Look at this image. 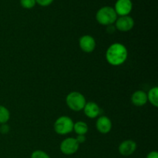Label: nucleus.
Wrapping results in <instances>:
<instances>
[{
	"label": "nucleus",
	"mask_w": 158,
	"mask_h": 158,
	"mask_svg": "<svg viewBox=\"0 0 158 158\" xmlns=\"http://www.w3.org/2000/svg\"><path fill=\"white\" fill-rule=\"evenodd\" d=\"M127 48L121 43H116L109 46L106 52V59L112 66H120L125 63L127 59Z\"/></svg>",
	"instance_id": "nucleus-1"
},
{
	"label": "nucleus",
	"mask_w": 158,
	"mask_h": 158,
	"mask_svg": "<svg viewBox=\"0 0 158 158\" xmlns=\"http://www.w3.org/2000/svg\"><path fill=\"white\" fill-rule=\"evenodd\" d=\"M80 144L73 137H68L64 139L60 143V151L65 155H72L77 152Z\"/></svg>",
	"instance_id": "nucleus-5"
},
{
	"label": "nucleus",
	"mask_w": 158,
	"mask_h": 158,
	"mask_svg": "<svg viewBox=\"0 0 158 158\" xmlns=\"http://www.w3.org/2000/svg\"><path fill=\"white\" fill-rule=\"evenodd\" d=\"M133 4L131 0H117L115 4V10L117 15L120 16L128 15L132 10Z\"/></svg>",
	"instance_id": "nucleus-7"
},
{
	"label": "nucleus",
	"mask_w": 158,
	"mask_h": 158,
	"mask_svg": "<svg viewBox=\"0 0 158 158\" xmlns=\"http://www.w3.org/2000/svg\"><path fill=\"white\" fill-rule=\"evenodd\" d=\"M53 2V0H35V2L41 6H48Z\"/></svg>",
	"instance_id": "nucleus-19"
},
{
	"label": "nucleus",
	"mask_w": 158,
	"mask_h": 158,
	"mask_svg": "<svg viewBox=\"0 0 158 158\" xmlns=\"http://www.w3.org/2000/svg\"><path fill=\"white\" fill-rule=\"evenodd\" d=\"M75 139L77 140V141L78 142L79 144H80V143H84V142L86 141V137H85V135H77V137H76Z\"/></svg>",
	"instance_id": "nucleus-20"
},
{
	"label": "nucleus",
	"mask_w": 158,
	"mask_h": 158,
	"mask_svg": "<svg viewBox=\"0 0 158 158\" xmlns=\"http://www.w3.org/2000/svg\"><path fill=\"white\" fill-rule=\"evenodd\" d=\"M35 0H20V4L25 9H32L35 6Z\"/></svg>",
	"instance_id": "nucleus-17"
},
{
	"label": "nucleus",
	"mask_w": 158,
	"mask_h": 158,
	"mask_svg": "<svg viewBox=\"0 0 158 158\" xmlns=\"http://www.w3.org/2000/svg\"><path fill=\"white\" fill-rule=\"evenodd\" d=\"M84 114L87 117L91 119H94L98 117L100 114V108L98 104L94 102H88L86 103L84 108Z\"/></svg>",
	"instance_id": "nucleus-11"
},
{
	"label": "nucleus",
	"mask_w": 158,
	"mask_h": 158,
	"mask_svg": "<svg viewBox=\"0 0 158 158\" xmlns=\"http://www.w3.org/2000/svg\"><path fill=\"white\" fill-rule=\"evenodd\" d=\"M146 158H158V153L157 151H151L147 155Z\"/></svg>",
	"instance_id": "nucleus-21"
},
{
	"label": "nucleus",
	"mask_w": 158,
	"mask_h": 158,
	"mask_svg": "<svg viewBox=\"0 0 158 158\" xmlns=\"http://www.w3.org/2000/svg\"><path fill=\"white\" fill-rule=\"evenodd\" d=\"M119 153L122 156L128 157L134 154L137 150V143L132 140H126L122 142L118 148Z\"/></svg>",
	"instance_id": "nucleus-8"
},
{
	"label": "nucleus",
	"mask_w": 158,
	"mask_h": 158,
	"mask_svg": "<svg viewBox=\"0 0 158 158\" xmlns=\"http://www.w3.org/2000/svg\"><path fill=\"white\" fill-rule=\"evenodd\" d=\"M97 21L103 26H110L116 22L117 15L114 8L110 6H104L100 8L96 15Z\"/></svg>",
	"instance_id": "nucleus-2"
},
{
	"label": "nucleus",
	"mask_w": 158,
	"mask_h": 158,
	"mask_svg": "<svg viewBox=\"0 0 158 158\" xmlns=\"http://www.w3.org/2000/svg\"><path fill=\"white\" fill-rule=\"evenodd\" d=\"M73 121L67 116H62L55 121L54 131L60 135H66L73 131Z\"/></svg>",
	"instance_id": "nucleus-4"
},
{
	"label": "nucleus",
	"mask_w": 158,
	"mask_h": 158,
	"mask_svg": "<svg viewBox=\"0 0 158 158\" xmlns=\"http://www.w3.org/2000/svg\"><path fill=\"white\" fill-rule=\"evenodd\" d=\"M80 47L83 52H92L96 48V41L93 36L84 35L80 39Z\"/></svg>",
	"instance_id": "nucleus-9"
},
{
	"label": "nucleus",
	"mask_w": 158,
	"mask_h": 158,
	"mask_svg": "<svg viewBox=\"0 0 158 158\" xmlns=\"http://www.w3.org/2000/svg\"><path fill=\"white\" fill-rule=\"evenodd\" d=\"M88 129V125L83 121H77L73 124V131L77 135H85Z\"/></svg>",
	"instance_id": "nucleus-13"
},
{
	"label": "nucleus",
	"mask_w": 158,
	"mask_h": 158,
	"mask_svg": "<svg viewBox=\"0 0 158 158\" xmlns=\"http://www.w3.org/2000/svg\"><path fill=\"white\" fill-rule=\"evenodd\" d=\"M96 127L101 134H108L112 129V122L106 116H101L97 119Z\"/></svg>",
	"instance_id": "nucleus-10"
},
{
	"label": "nucleus",
	"mask_w": 158,
	"mask_h": 158,
	"mask_svg": "<svg viewBox=\"0 0 158 158\" xmlns=\"http://www.w3.org/2000/svg\"><path fill=\"white\" fill-rule=\"evenodd\" d=\"M131 101L133 104L137 106H144L147 103L148 100V95L143 90H137L132 94L131 97Z\"/></svg>",
	"instance_id": "nucleus-12"
},
{
	"label": "nucleus",
	"mask_w": 158,
	"mask_h": 158,
	"mask_svg": "<svg viewBox=\"0 0 158 158\" xmlns=\"http://www.w3.org/2000/svg\"><path fill=\"white\" fill-rule=\"evenodd\" d=\"M31 158H50L47 153L43 151L37 150V151H33L31 154Z\"/></svg>",
	"instance_id": "nucleus-16"
},
{
	"label": "nucleus",
	"mask_w": 158,
	"mask_h": 158,
	"mask_svg": "<svg viewBox=\"0 0 158 158\" xmlns=\"http://www.w3.org/2000/svg\"><path fill=\"white\" fill-rule=\"evenodd\" d=\"M10 118V113L9 110L4 106L0 105V124L6 123Z\"/></svg>",
	"instance_id": "nucleus-15"
},
{
	"label": "nucleus",
	"mask_w": 158,
	"mask_h": 158,
	"mask_svg": "<svg viewBox=\"0 0 158 158\" xmlns=\"http://www.w3.org/2000/svg\"><path fill=\"white\" fill-rule=\"evenodd\" d=\"M134 26V20L129 15L120 16L116 20V28L120 32H128Z\"/></svg>",
	"instance_id": "nucleus-6"
},
{
	"label": "nucleus",
	"mask_w": 158,
	"mask_h": 158,
	"mask_svg": "<svg viewBox=\"0 0 158 158\" xmlns=\"http://www.w3.org/2000/svg\"><path fill=\"white\" fill-rule=\"evenodd\" d=\"M66 102L69 109L76 111V112L83 110L86 103L84 96L80 94V92H77V91L69 93L66 97Z\"/></svg>",
	"instance_id": "nucleus-3"
},
{
	"label": "nucleus",
	"mask_w": 158,
	"mask_h": 158,
	"mask_svg": "<svg viewBox=\"0 0 158 158\" xmlns=\"http://www.w3.org/2000/svg\"><path fill=\"white\" fill-rule=\"evenodd\" d=\"M148 100H149L150 103L154 106L155 107L158 106V88L157 86H154L152 89H150L148 92Z\"/></svg>",
	"instance_id": "nucleus-14"
},
{
	"label": "nucleus",
	"mask_w": 158,
	"mask_h": 158,
	"mask_svg": "<svg viewBox=\"0 0 158 158\" xmlns=\"http://www.w3.org/2000/svg\"><path fill=\"white\" fill-rule=\"evenodd\" d=\"M9 131H10V127H9V125L6 124V123H3V124H2L1 127H0V133H1V134H6L9 132Z\"/></svg>",
	"instance_id": "nucleus-18"
}]
</instances>
